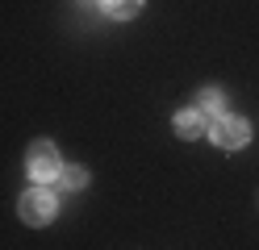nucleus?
Wrapping results in <instances>:
<instances>
[{"label":"nucleus","instance_id":"nucleus-1","mask_svg":"<svg viewBox=\"0 0 259 250\" xmlns=\"http://www.w3.org/2000/svg\"><path fill=\"white\" fill-rule=\"evenodd\" d=\"M213 142L222 146V150H238V146H247V138H251V125L242 121V117H234V113H218L213 117Z\"/></svg>","mask_w":259,"mask_h":250},{"label":"nucleus","instance_id":"nucleus-2","mask_svg":"<svg viewBox=\"0 0 259 250\" xmlns=\"http://www.w3.org/2000/svg\"><path fill=\"white\" fill-rule=\"evenodd\" d=\"M25 167H29V175L34 179H59V171H63V163H59V150L51 146V142H34L29 146V159H25Z\"/></svg>","mask_w":259,"mask_h":250},{"label":"nucleus","instance_id":"nucleus-3","mask_svg":"<svg viewBox=\"0 0 259 250\" xmlns=\"http://www.w3.org/2000/svg\"><path fill=\"white\" fill-rule=\"evenodd\" d=\"M17 209H21V221H25V225H46V221L55 217V196L46 192V188H34V192L21 196Z\"/></svg>","mask_w":259,"mask_h":250},{"label":"nucleus","instance_id":"nucleus-4","mask_svg":"<svg viewBox=\"0 0 259 250\" xmlns=\"http://www.w3.org/2000/svg\"><path fill=\"white\" fill-rule=\"evenodd\" d=\"M176 133H180V138H201L205 133V113L201 109H184L176 117Z\"/></svg>","mask_w":259,"mask_h":250},{"label":"nucleus","instance_id":"nucleus-5","mask_svg":"<svg viewBox=\"0 0 259 250\" xmlns=\"http://www.w3.org/2000/svg\"><path fill=\"white\" fill-rule=\"evenodd\" d=\"M138 9H142V0H105V13L117 17V21H130Z\"/></svg>","mask_w":259,"mask_h":250},{"label":"nucleus","instance_id":"nucleus-6","mask_svg":"<svg viewBox=\"0 0 259 250\" xmlns=\"http://www.w3.org/2000/svg\"><path fill=\"white\" fill-rule=\"evenodd\" d=\"M197 105H201V113H205V117H218V113H222V92H218V88H205Z\"/></svg>","mask_w":259,"mask_h":250},{"label":"nucleus","instance_id":"nucleus-7","mask_svg":"<svg viewBox=\"0 0 259 250\" xmlns=\"http://www.w3.org/2000/svg\"><path fill=\"white\" fill-rule=\"evenodd\" d=\"M59 179H63V188H84V183H88V171H84V167H63Z\"/></svg>","mask_w":259,"mask_h":250}]
</instances>
